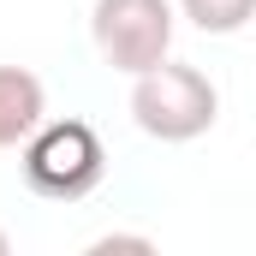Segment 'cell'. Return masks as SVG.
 <instances>
[{
	"label": "cell",
	"mask_w": 256,
	"mask_h": 256,
	"mask_svg": "<svg viewBox=\"0 0 256 256\" xmlns=\"http://www.w3.org/2000/svg\"><path fill=\"white\" fill-rule=\"evenodd\" d=\"M214 114H220V90L208 84V72H196L185 60H155L131 84V120L161 143L202 137L214 126Z\"/></svg>",
	"instance_id": "obj_1"
},
{
	"label": "cell",
	"mask_w": 256,
	"mask_h": 256,
	"mask_svg": "<svg viewBox=\"0 0 256 256\" xmlns=\"http://www.w3.org/2000/svg\"><path fill=\"white\" fill-rule=\"evenodd\" d=\"M18 149H24V185L36 196H54V202L90 196L108 173L102 131L90 120H42Z\"/></svg>",
	"instance_id": "obj_2"
},
{
	"label": "cell",
	"mask_w": 256,
	"mask_h": 256,
	"mask_svg": "<svg viewBox=\"0 0 256 256\" xmlns=\"http://www.w3.org/2000/svg\"><path fill=\"white\" fill-rule=\"evenodd\" d=\"M90 36L114 72H143V66L173 54V0H96Z\"/></svg>",
	"instance_id": "obj_3"
},
{
	"label": "cell",
	"mask_w": 256,
	"mask_h": 256,
	"mask_svg": "<svg viewBox=\"0 0 256 256\" xmlns=\"http://www.w3.org/2000/svg\"><path fill=\"white\" fill-rule=\"evenodd\" d=\"M48 114V90L30 66H0V149H18Z\"/></svg>",
	"instance_id": "obj_4"
},
{
	"label": "cell",
	"mask_w": 256,
	"mask_h": 256,
	"mask_svg": "<svg viewBox=\"0 0 256 256\" xmlns=\"http://www.w3.org/2000/svg\"><path fill=\"white\" fill-rule=\"evenodd\" d=\"M179 12L191 18L196 30H208V36H232V30L250 24L256 0H179Z\"/></svg>",
	"instance_id": "obj_5"
},
{
	"label": "cell",
	"mask_w": 256,
	"mask_h": 256,
	"mask_svg": "<svg viewBox=\"0 0 256 256\" xmlns=\"http://www.w3.org/2000/svg\"><path fill=\"white\" fill-rule=\"evenodd\" d=\"M114 250H137V256H149L155 244H149V238H126V232H114V238H96V244H90V256H114Z\"/></svg>",
	"instance_id": "obj_6"
},
{
	"label": "cell",
	"mask_w": 256,
	"mask_h": 256,
	"mask_svg": "<svg viewBox=\"0 0 256 256\" xmlns=\"http://www.w3.org/2000/svg\"><path fill=\"white\" fill-rule=\"evenodd\" d=\"M0 256H6V232H0Z\"/></svg>",
	"instance_id": "obj_7"
}]
</instances>
